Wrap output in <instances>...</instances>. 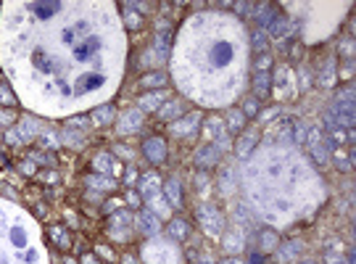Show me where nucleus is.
Here are the masks:
<instances>
[{
    "label": "nucleus",
    "mask_w": 356,
    "mask_h": 264,
    "mask_svg": "<svg viewBox=\"0 0 356 264\" xmlns=\"http://www.w3.org/2000/svg\"><path fill=\"white\" fill-rule=\"evenodd\" d=\"M208 66L216 69V72H222V69H227L232 61H235V45H232L227 37H216L208 45Z\"/></svg>",
    "instance_id": "obj_1"
},
{
    "label": "nucleus",
    "mask_w": 356,
    "mask_h": 264,
    "mask_svg": "<svg viewBox=\"0 0 356 264\" xmlns=\"http://www.w3.org/2000/svg\"><path fill=\"white\" fill-rule=\"evenodd\" d=\"M340 127H346L348 132H354V92L346 90L332 100V111H327Z\"/></svg>",
    "instance_id": "obj_2"
},
{
    "label": "nucleus",
    "mask_w": 356,
    "mask_h": 264,
    "mask_svg": "<svg viewBox=\"0 0 356 264\" xmlns=\"http://www.w3.org/2000/svg\"><path fill=\"white\" fill-rule=\"evenodd\" d=\"M304 143L309 145V151H312V156H314L316 164H324L327 159H332V145H330L327 135H324L322 130H309Z\"/></svg>",
    "instance_id": "obj_3"
},
{
    "label": "nucleus",
    "mask_w": 356,
    "mask_h": 264,
    "mask_svg": "<svg viewBox=\"0 0 356 264\" xmlns=\"http://www.w3.org/2000/svg\"><path fill=\"white\" fill-rule=\"evenodd\" d=\"M198 222H200V227H203L206 235H211V238H219L224 232V217H222L219 209H214V206H200L198 209Z\"/></svg>",
    "instance_id": "obj_4"
},
{
    "label": "nucleus",
    "mask_w": 356,
    "mask_h": 264,
    "mask_svg": "<svg viewBox=\"0 0 356 264\" xmlns=\"http://www.w3.org/2000/svg\"><path fill=\"white\" fill-rule=\"evenodd\" d=\"M100 37L98 35H87L82 43L74 45V61L77 64H90V61H95V53L100 50Z\"/></svg>",
    "instance_id": "obj_5"
},
{
    "label": "nucleus",
    "mask_w": 356,
    "mask_h": 264,
    "mask_svg": "<svg viewBox=\"0 0 356 264\" xmlns=\"http://www.w3.org/2000/svg\"><path fill=\"white\" fill-rule=\"evenodd\" d=\"M203 132H206V137H208V143H214L219 151H227L230 148V137H227V127L219 122V119H208L203 124Z\"/></svg>",
    "instance_id": "obj_6"
},
{
    "label": "nucleus",
    "mask_w": 356,
    "mask_h": 264,
    "mask_svg": "<svg viewBox=\"0 0 356 264\" xmlns=\"http://www.w3.org/2000/svg\"><path fill=\"white\" fill-rule=\"evenodd\" d=\"M198 124H200V114L193 111V114H185L182 119H174L169 124V130H172L174 137H190L193 132L198 130Z\"/></svg>",
    "instance_id": "obj_7"
},
{
    "label": "nucleus",
    "mask_w": 356,
    "mask_h": 264,
    "mask_svg": "<svg viewBox=\"0 0 356 264\" xmlns=\"http://www.w3.org/2000/svg\"><path fill=\"white\" fill-rule=\"evenodd\" d=\"M143 153L151 164H161L166 159V143L164 137H145L143 140Z\"/></svg>",
    "instance_id": "obj_8"
},
{
    "label": "nucleus",
    "mask_w": 356,
    "mask_h": 264,
    "mask_svg": "<svg viewBox=\"0 0 356 264\" xmlns=\"http://www.w3.org/2000/svg\"><path fill=\"white\" fill-rule=\"evenodd\" d=\"M219 156H222V151L216 148L214 143H206V145H200V148L196 151V164L200 169H214L216 164H219Z\"/></svg>",
    "instance_id": "obj_9"
},
{
    "label": "nucleus",
    "mask_w": 356,
    "mask_h": 264,
    "mask_svg": "<svg viewBox=\"0 0 356 264\" xmlns=\"http://www.w3.org/2000/svg\"><path fill=\"white\" fill-rule=\"evenodd\" d=\"M32 64H35L37 72H42V74H53V72H58V69H61L45 48H35L32 50Z\"/></svg>",
    "instance_id": "obj_10"
},
{
    "label": "nucleus",
    "mask_w": 356,
    "mask_h": 264,
    "mask_svg": "<svg viewBox=\"0 0 356 264\" xmlns=\"http://www.w3.org/2000/svg\"><path fill=\"white\" fill-rule=\"evenodd\" d=\"M129 222H132V214H129L127 209H119V212H114L111 220H108V232H111L114 238H124L121 227H129Z\"/></svg>",
    "instance_id": "obj_11"
},
{
    "label": "nucleus",
    "mask_w": 356,
    "mask_h": 264,
    "mask_svg": "<svg viewBox=\"0 0 356 264\" xmlns=\"http://www.w3.org/2000/svg\"><path fill=\"white\" fill-rule=\"evenodd\" d=\"M137 227H140L143 235H156V232L161 230V222L158 217L151 212V209H143L140 214H137Z\"/></svg>",
    "instance_id": "obj_12"
},
{
    "label": "nucleus",
    "mask_w": 356,
    "mask_h": 264,
    "mask_svg": "<svg viewBox=\"0 0 356 264\" xmlns=\"http://www.w3.org/2000/svg\"><path fill=\"white\" fill-rule=\"evenodd\" d=\"M269 90H272V77H269V72L253 74V98L264 100V98H269Z\"/></svg>",
    "instance_id": "obj_13"
},
{
    "label": "nucleus",
    "mask_w": 356,
    "mask_h": 264,
    "mask_svg": "<svg viewBox=\"0 0 356 264\" xmlns=\"http://www.w3.org/2000/svg\"><path fill=\"white\" fill-rule=\"evenodd\" d=\"M164 198H166V204L174 206V209L182 206V185H180L177 177H169V180H166V185H164Z\"/></svg>",
    "instance_id": "obj_14"
},
{
    "label": "nucleus",
    "mask_w": 356,
    "mask_h": 264,
    "mask_svg": "<svg viewBox=\"0 0 356 264\" xmlns=\"http://www.w3.org/2000/svg\"><path fill=\"white\" fill-rule=\"evenodd\" d=\"M259 145V132L256 130H248V132H243V137H240V143H237V148H235V153L240 159H248L251 156V151Z\"/></svg>",
    "instance_id": "obj_15"
},
{
    "label": "nucleus",
    "mask_w": 356,
    "mask_h": 264,
    "mask_svg": "<svg viewBox=\"0 0 356 264\" xmlns=\"http://www.w3.org/2000/svg\"><path fill=\"white\" fill-rule=\"evenodd\" d=\"M61 8H64V3H29V11H32L37 19H42V21L53 19Z\"/></svg>",
    "instance_id": "obj_16"
},
{
    "label": "nucleus",
    "mask_w": 356,
    "mask_h": 264,
    "mask_svg": "<svg viewBox=\"0 0 356 264\" xmlns=\"http://www.w3.org/2000/svg\"><path fill=\"white\" fill-rule=\"evenodd\" d=\"M140 124H143V114L140 111H127L124 116H121V122H119V132L121 135H129V132L140 130Z\"/></svg>",
    "instance_id": "obj_17"
},
{
    "label": "nucleus",
    "mask_w": 356,
    "mask_h": 264,
    "mask_svg": "<svg viewBox=\"0 0 356 264\" xmlns=\"http://www.w3.org/2000/svg\"><path fill=\"white\" fill-rule=\"evenodd\" d=\"M256 24H259V29H267L269 24H272V19L277 16V8L272 3H261V5H256Z\"/></svg>",
    "instance_id": "obj_18"
},
{
    "label": "nucleus",
    "mask_w": 356,
    "mask_h": 264,
    "mask_svg": "<svg viewBox=\"0 0 356 264\" xmlns=\"http://www.w3.org/2000/svg\"><path fill=\"white\" fill-rule=\"evenodd\" d=\"M164 98H166L164 90H156V92L143 95V98H140V111H158V108L164 106Z\"/></svg>",
    "instance_id": "obj_19"
},
{
    "label": "nucleus",
    "mask_w": 356,
    "mask_h": 264,
    "mask_svg": "<svg viewBox=\"0 0 356 264\" xmlns=\"http://www.w3.org/2000/svg\"><path fill=\"white\" fill-rule=\"evenodd\" d=\"M103 82H106V74H84V77H79V82H77V95H82V92H87V90H95Z\"/></svg>",
    "instance_id": "obj_20"
},
{
    "label": "nucleus",
    "mask_w": 356,
    "mask_h": 264,
    "mask_svg": "<svg viewBox=\"0 0 356 264\" xmlns=\"http://www.w3.org/2000/svg\"><path fill=\"white\" fill-rule=\"evenodd\" d=\"M169 235L174 240H188L190 238V222L182 220V217H177V220L169 222Z\"/></svg>",
    "instance_id": "obj_21"
},
{
    "label": "nucleus",
    "mask_w": 356,
    "mask_h": 264,
    "mask_svg": "<svg viewBox=\"0 0 356 264\" xmlns=\"http://www.w3.org/2000/svg\"><path fill=\"white\" fill-rule=\"evenodd\" d=\"M182 111H185V106L180 103V100H169V103H164L158 108V116L164 122H174V119H180L182 116Z\"/></svg>",
    "instance_id": "obj_22"
},
{
    "label": "nucleus",
    "mask_w": 356,
    "mask_h": 264,
    "mask_svg": "<svg viewBox=\"0 0 356 264\" xmlns=\"http://www.w3.org/2000/svg\"><path fill=\"white\" fill-rule=\"evenodd\" d=\"M267 32H269V37H272V40H280V37H285V35L290 32V24H288V19L277 13V16L272 19V24L267 27Z\"/></svg>",
    "instance_id": "obj_23"
},
{
    "label": "nucleus",
    "mask_w": 356,
    "mask_h": 264,
    "mask_svg": "<svg viewBox=\"0 0 356 264\" xmlns=\"http://www.w3.org/2000/svg\"><path fill=\"white\" fill-rule=\"evenodd\" d=\"M114 122V106H98L92 111V124L95 127H108Z\"/></svg>",
    "instance_id": "obj_24"
},
{
    "label": "nucleus",
    "mask_w": 356,
    "mask_h": 264,
    "mask_svg": "<svg viewBox=\"0 0 356 264\" xmlns=\"http://www.w3.org/2000/svg\"><path fill=\"white\" fill-rule=\"evenodd\" d=\"M50 238H53V243H56L58 248H69V246H72V235H69V230L61 227V224H53V227H50Z\"/></svg>",
    "instance_id": "obj_25"
},
{
    "label": "nucleus",
    "mask_w": 356,
    "mask_h": 264,
    "mask_svg": "<svg viewBox=\"0 0 356 264\" xmlns=\"http://www.w3.org/2000/svg\"><path fill=\"white\" fill-rule=\"evenodd\" d=\"M298 254H301V243H298V240H290V243L280 246V251H277V259H280V262H290V259H296Z\"/></svg>",
    "instance_id": "obj_26"
},
{
    "label": "nucleus",
    "mask_w": 356,
    "mask_h": 264,
    "mask_svg": "<svg viewBox=\"0 0 356 264\" xmlns=\"http://www.w3.org/2000/svg\"><path fill=\"white\" fill-rule=\"evenodd\" d=\"M224 248H227V251H232V254H237L243 248V232L240 230H232V232H227V238H224V243H222Z\"/></svg>",
    "instance_id": "obj_27"
},
{
    "label": "nucleus",
    "mask_w": 356,
    "mask_h": 264,
    "mask_svg": "<svg viewBox=\"0 0 356 264\" xmlns=\"http://www.w3.org/2000/svg\"><path fill=\"white\" fill-rule=\"evenodd\" d=\"M243 127H245V114L237 111V108H232L227 114V130L230 132H243Z\"/></svg>",
    "instance_id": "obj_28"
},
{
    "label": "nucleus",
    "mask_w": 356,
    "mask_h": 264,
    "mask_svg": "<svg viewBox=\"0 0 356 264\" xmlns=\"http://www.w3.org/2000/svg\"><path fill=\"white\" fill-rule=\"evenodd\" d=\"M84 182H87V188H95V190H111L114 188V180H108L106 175H90V177H84Z\"/></svg>",
    "instance_id": "obj_29"
},
{
    "label": "nucleus",
    "mask_w": 356,
    "mask_h": 264,
    "mask_svg": "<svg viewBox=\"0 0 356 264\" xmlns=\"http://www.w3.org/2000/svg\"><path fill=\"white\" fill-rule=\"evenodd\" d=\"M92 167H95L98 175H108V172H111V167H114V156H111V153H98L95 161H92Z\"/></svg>",
    "instance_id": "obj_30"
},
{
    "label": "nucleus",
    "mask_w": 356,
    "mask_h": 264,
    "mask_svg": "<svg viewBox=\"0 0 356 264\" xmlns=\"http://www.w3.org/2000/svg\"><path fill=\"white\" fill-rule=\"evenodd\" d=\"M140 180H143V185H140V190H143V196L145 198H153V196H156V193H158V177L156 175H145V177H140Z\"/></svg>",
    "instance_id": "obj_31"
},
{
    "label": "nucleus",
    "mask_w": 356,
    "mask_h": 264,
    "mask_svg": "<svg viewBox=\"0 0 356 264\" xmlns=\"http://www.w3.org/2000/svg\"><path fill=\"white\" fill-rule=\"evenodd\" d=\"M259 240H261V251H264V254L275 251V248L280 246V240H277V235H275L272 230H264V232L259 235Z\"/></svg>",
    "instance_id": "obj_32"
},
{
    "label": "nucleus",
    "mask_w": 356,
    "mask_h": 264,
    "mask_svg": "<svg viewBox=\"0 0 356 264\" xmlns=\"http://www.w3.org/2000/svg\"><path fill=\"white\" fill-rule=\"evenodd\" d=\"M324 88H332L335 85V61L327 58V64H324V72H322V80H319Z\"/></svg>",
    "instance_id": "obj_33"
},
{
    "label": "nucleus",
    "mask_w": 356,
    "mask_h": 264,
    "mask_svg": "<svg viewBox=\"0 0 356 264\" xmlns=\"http://www.w3.org/2000/svg\"><path fill=\"white\" fill-rule=\"evenodd\" d=\"M166 80H169L166 74H161V72H153V74H145V77H143V85H145V88H164V85H166Z\"/></svg>",
    "instance_id": "obj_34"
},
{
    "label": "nucleus",
    "mask_w": 356,
    "mask_h": 264,
    "mask_svg": "<svg viewBox=\"0 0 356 264\" xmlns=\"http://www.w3.org/2000/svg\"><path fill=\"white\" fill-rule=\"evenodd\" d=\"M267 45H269V40H267L264 29H256L253 32V53H267Z\"/></svg>",
    "instance_id": "obj_35"
},
{
    "label": "nucleus",
    "mask_w": 356,
    "mask_h": 264,
    "mask_svg": "<svg viewBox=\"0 0 356 264\" xmlns=\"http://www.w3.org/2000/svg\"><path fill=\"white\" fill-rule=\"evenodd\" d=\"M11 243H13V248H27V232L19 227H11Z\"/></svg>",
    "instance_id": "obj_36"
},
{
    "label": "nucleus",
    "mask_w": 356,
    "mask_h": 264,
    "mask_svg": "<svg viewBox=\"0 0 356 264\" xmlns=\"http://www.w3.org/2000/svg\"><path fill=\"white\" fill-rule=\"evenodd\" d=\"M243 114H245V119H248V116H256V114H259V100H256V98H248V100H245Z\"/></svg>",
    "instance_id": "obj_37"
},
{
    "label": "nucleus",
    "mask_w": 356,
    "mask_h": 264,
    "mask_svg": "<svg viewBox=\"0 0 356 264\" xmlns=\"http://www.w3.org/2000/svg\"><path fill=\"white\" fill-rule=\"evenodd\" d=\"M74 40H77V29L74 27L61 29V43H64V45H74Z\"/></svg>",
    "instance_id": "obj_38"
},
{
    "label": "nucleus",
    "mask_w": 356,
    "mask_h": 264,
    "mask_svg": "<svg viewBox=\"0 0 356 264\" xmlns=\"http://www.w3.org/2000/svg\"><path fill=\"white\" fill-rule=\"evenodd\" d=\"M0 103H5V106H13L16 103V98H13V92L5 88V85H0Z\"/></svg>",
    "instance_id": "obj_39"
},
{
    "label": "nucleus",
    "mask_w": 356,
    "mask_h": 264,
    "mask_svg": "<svg viewBox=\"0 0 356 264\" xmlns=\"http://www.w3.org/2000/svg\"><path fill=\"white\" fill-rule=\"evenodd\" d=\"M332 159H335V167L338 169H343V172H346V169H351V159L354 156H340V153H335Z\"/></svg>",
    "instance_id": "obj_40"
},
{
    "label": "nucleus",
    "mask_w": 356,
    "mask_h": 264,
    "mask_svg": "<svg viewBox=\"0 0 356 264\" xmlns=\"http://www.w3.org/2000/svg\"><path fill=\"white\" fill-rule=\"evenodd\" d=\"M232 8H237V13H256V3H232Z\"/></svg>",
    "instance_id": "obj_41"
},
{
    "label": "nucleus",
    "mask_w": 356,
    "mask_h": 264,
    "mask_svg": "<svg viewBox=\"0 0 356 264\" xmlns=\"http://www.w3.org/2000/svg\"><path fill=\"white\" fill-rule=\"evenodd\" d=\"M306 127H304V124H296V130H293V140H296V143H304L306 140Z\"/></svg>",
    "instance_id": "obj_42"
},
{
    "label": "nucleus",
    "mask_w": 356,
    "mask_h": 264,
    "mask_svg": "<svg viewBox=\"0 0 356 264\" xmlns=\"http://www.w3.org/2000/svg\"><path fill=\"white\" fill-rule=\"evenodd\" d=\"M29 159H32L35 161V164H50V153H32V156H29Z\"/></svg>",
    "instance_id": "obj_43"
},
{
    "label": "nucleus",
    "mask_w": 356,
    "mask_h": 264,
    "mask_svg": "<svg viewBox=\"0 0 356 264\" xmlns=\"http://www.w3.org/2000/svg\"><path fill=\"white\" fill-rule=\"evenodd\" d=\"M140 24H143L140 16H135V13L127 11V27H129V29H140Z\"/></svg>",
    "instance_id": "obj_44"
},
{
    "label": "nucleus",
    "mask_w": 356,
    "mask_h": 264,
    "mask_svg": "<svg viewBox=\"0 0 356 264\" xmlns=\"http://www.w3.org/2000/svg\"><path fill=\"white\" fill-rule=\"evenodd\" d=\"M145 8H148V3H124V11H129V13H132V11L143 13Z\"/></svg>",
    "instance_id": "obj_45"
},
{
    "label": "nucleus",
    "mask_w": 356,
    "mask_h": 264,
    "mask_svg": "<svg viewBox=\"0 0 356 264\" xmlns=\"http://www.w3.org/2000/svg\"><path fill=\"white\" fill-rule=\"evenodd\" d=\"M135 180H137L135 167H127V172H124V182H127V185H135Z\"/></svg>",
    "instance_id": "obj_46"
},
{
    "label": "nucleus",
    "mask_w": 356,
    "mask_h": 264,
    "mask_svg": "<svg viewBox=\"0 0 356 264\" xmlns=\"http://www.w3.org/2000/svg\"><path fill=\"white\" fill-rule=\"evenodd\" d=\"M277 114H280V108H267V111H261L259 119H261V122H269V119H272V116H277Z\"/></svg>",
    "instance_id": "obj_47"
},
{
    "label": "nucleus",
    "mask_w": 356,
    "mask_h": 264,
    "mask_svg": "<svg viewBox=\"0 0 356 264\" xmlns=\"http://www.w3.org/2000/svg\"><path fill=\"white\" fill-rule=\"evenodd\" d=\"M269 64H272V56H267V53H264V56L259 58V72H267Z\"/></svg>",
    "instance_id": "obj_48"
},
{
    "label": "nucleus",
    "mask_w": 356,
    "mask_h": 264,
    "mask_svg": "<svg viewBox=\"0 0 356 264\" xmlns=\"http://www.w3.org/2000/svg\"><path fill=\"white\" fill-rule=\"evenodd\" d=\"M82 264H100L92 254H82Z\"/></svg>",
    "instance_id": "obj_49"
},
{
    "label": "nucleus",
    "mask_w": 356,
    "mask_h": 264,
    "mask_svg": "<svg viewBox=\"0 0 356 264\" xmlns=\"http://www.w3.org/2000/svg\"><path fill=\"white\" fill-rule=\"evenodd\" d=\"M21 169H24L27 175H35V161H24V164H21Z\"/></svg>",
    "instance_id": "obj_50"
},
{
    "label": "nucleus",
    "mask_w": 356,
    "mask_h": 264,
    "mask_svg": "<svg viewBox=\"0 0 356 264\" xmlns=\"http://www.w3.org/2000/svg\"><path fill=\"white\" fill-rule=\"evenodd\" d=\"M324 262H327V264H343V262H340V256H335V254H327V256H324Z\"/></svg>",
    "instance_id": "obj_51"
},
{
    "label": "nucleus",
    "mask_w": 356,
    "mask_h": 264,
    "mask_svg": "<svg viewBox=\"0 0 356 264\" xmlns=\"http://www.w3.org/2000/svg\"><path fill=\"white\" fill-rule=\"evenodd\" d=\"M137 204H140V201H137L135 193H127V206H137Z\"/></svg>",
    "instance_id": "obj_52"
},
{
    "label": "nucleus",
    "mask_w": 356,
    "mask_h": 264,
    "mask_svg": "<svg viewBox=\"0 0 356 264\" xmlns=\"http://www.w3.org/2000/svg\"><path fill=\"white\" fill-rule=\"evenodd\" d=\"M301 82H304V88H309V82H312L309 80V72H301Z\"/></svg>",
    "instance_id": "obj_53"
},
{
    "label": "nucleus",
    "mask_w": 356,
    "mask_h": 264,
    "mask_svg": "<svg viewBox=\"0 0 356 264\" xmlns=\"http://www.w3.org/2000/svg\"><path fill=\"white\" fill-rule=\"evenodd\" d=\"M251 264H261V254H251Z\"/></svg>",
    "instance_id": "obj_54"
},
{
    "label": "nucleus",
    "mask_w": 356,
    "mask_h": 264,
    "mask_svg": "<svg viewBox=\"0 0 356 264\" xmlns=\"http://www.w3.org/2000/svg\"><path fill=\"white\" fill-rule=\"evenodd\" d=\"M222 264H240L237 259H227V262H222Z\"/></svg>",
    "instance_id": "obj_55"
},
{
    "label": "nucleus",
    "mask_w": 356,
    "mask_h": 264,
    "mask_svg": "<svg viewBox=\"0 0 356 264\" xmlns=\"http://www.w3.org/2000/svg\"><path fill=\"white\" fill-rule=\"evenodd\" d=\"M301 264H314V262H301Z\"/></svg>",
    "instance_id": "obj_56"
},
{
    "label": "nucleus",
    "mask_w": 356,
    "mask_h": 264,
    "mask_svg": "<svg viewBox=\"0 0 356 264\" xmlns=\"http://www.w3.org/2000/svg\"><path fill=\"white\" fill-rule=\"evenodd\" d=\"M200 264H211V262H200Z\"/></svg>",
    "instance_id": "obj_57"
}]
</instances>
